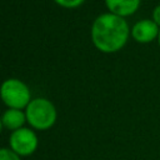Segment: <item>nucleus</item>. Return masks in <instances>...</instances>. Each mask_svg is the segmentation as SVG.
Returning <instances> with one entry per match:
<instances>
[{
	"mask_svg": "<svg viewBox=\"0 0 160 160\" xmlns=\"http://www.w3.org/2000/svg\"><path fill=\"white\" fill-rule=\"evenodd\" d=\"M159 31L160 30L154 20H140L134 25L131 34L136 41L149 42L154 40L156 35H159Z\"/></svg>",
	"mask_w": 160,
	"mask_h": 160,
	"instance_id": "39448f33",
	"label": "nucleus"
},
{
	"mask_svg": "<svg viewBox=\"0 0 160 160\" xmlns=\"http://www.w3.org/2000/svg\"><path fill=\"white\" fill-rule=\"evenodd\" d=\"M0 160H20V156L14 150L2 148L0 149Z\"/></svg>",
	"mask_w": 160,
	"mask_h": 160,
	"instance_id": "6e6552de",
	"label": "nucleus"
},
{
	"mask_svg": "<svg viewBox=\"0 0 160 160\" xmlns=\"http://www.w3.org/2000/svg\"><path fill=\"white\" fill-rule=\"evenodd\" d=\"M159 42H160V31H159Z\"/></svg>",
	"mask_w": 160,
	"mask_h": 160,
	"instance_id": "f8f14e48",
	"label": "nucleus"
},
{
	"mask_svg": "<svg viewBox=\"0 0 160 160\" xmlns=\"http://www.w3.org/2000/svg\"><path fill=\"white\" fill-rule=\"evenodd\" d=\"M0 96L10 109H21L30 102L29 88L18 79H8L1 84Z\"/></svg>",
	"mask_w": 160,
	"mask_h": 160,
	"instance_id": "7ed1b4c3",
	"label": "nucleus"
},
{
	"mask_svg": "<svg viewBox=\"0 0 160 160\" xmlns=\"http://www.w3.org/2000/svg\"><path fill=\"white\" fill-rule=\"evenodd\" d=\"M26 119V115L20 110V109H9L4 112L1 121L2 125L10 130H19L24 125Z\"/></svg>",
	"mask_w": 160,
	"mask_h": 160,
	"instance_id": "0eeeda50",
	"label": "nucleus"
},
{
	"mask_svg": "<svg viewBox=\"0 0 160 160\" xmlns=\"http://www.w3.org/2000/svg\"><path fill=\"white\" fill-rule=\"evenodd\" d=\"M10 146L18 155H30L36 150L38 138L30 129L21 128L15 130L10 136Z\"/></svg>",
	"mask_w": 160,
	"mask_h": 160,
	"instance_id": "20e7f679",
	"label": "nucleus"
},
{
	"mask_svg": "<svg viewBox=\"0 0 160 160\" xmlns=\"http://www.w3.org/2000/svg\"><path fill=\"white\" fill-rule=\"evenodd\" d=\"M26 120L39 130L49 129L56 120V110L46 99H34L26 106Z\"/></svg>",
	"mask_w": 160,
	"mask_h": 160,
	"instance_id": "f03ea898",
	"label": "nucleus"
},
{
	"mask_svg": "<svg viewBox=\"0 0 160 160\" xmlns=\"http://www.w3.org/2000/svg\"><path fill=\"white\" fill-rule=\"evenodd\" d=\"M1 128H2V121L0 120V131H1Z\"/></svg>",
	"mask_w": 160,
	"mask_h": 160,
	"instance_id": "9b49d317",
	"label": "nucleus"
},
{
	"mask_svg": "<svg viewBox=\"0 0 160 160\" xmlns=\"http://www.w3.org/2000/svg\"><path fill=\"white\" fill-rule=\"evenodd\" d=\"M109 10L118 16H126L135 12L140 5V0H105Z\"/></svg>",
	"mask_w": 160,
	"mask_h": 160,
	"instance_id": "423d86ee",
	"label": "nucleus"
},
{
	"mask_svg": "<svg viewBox=\"0 0 160 160\" xmlns=\"http://www.w3.org/2000/svg\"><path fill=\"white\" fill-rule=\"evenodd\" d=\"M58 4L62 5V6H66V8H74V6H78L80 5L84 0H55Z\"/></svg>",
	"mask_w": 160,
	"mask_h": 160,
	"instance_id": "1a4fd4ad",
	"label": "nucleus"
},
{
	"mask_svg": "<svg viewBox=\"0 0 160 160\" xmlns=\"http://www.w3.org/2000/svg\"><path fill=\"white\" fill-rule=\"evenodd\" d=\"M129 35L126 21L115 14H102L92 24L91 38L95 46L104 52L121 49Z\"/></svg>",
	"mask_w": 160,
	"mask_h": 160,
	"instance_id": "f257e3e1",
	"label": "nucleus"
},
{
	"mask_svg": "<svg viewBox=\"0 0 160 160\" xmlns=\"http://www.w3.org/2000/svg\"><path fill=\"white\" fill-rule=\"evenodd\" d=\"M152 19L156 22V25H160V5H158L152 11Z\"/></svg>",
	"mask_w": 160,
	"mask_h": 160,
	"instance_id": "9d476101",
	"label": "nucleus"
}]
</instances>
